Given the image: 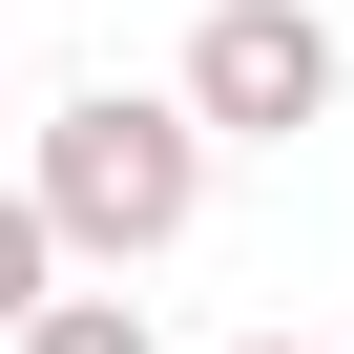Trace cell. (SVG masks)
Wrapping results in <instances>:
<instances>
[{
    "label": "cell",
    "mask_w": 354,
    "mask_h": 354,
    "mask_svg": "<svg viewBox=\"0 0 354 354\" xmlns=\"http://www.w3.org/2000/svg\"><path fill=\"white\" fill-rule=\"evenodd\" d=\"M42 292H63V230H42V188H0V333H21Z\"/></svg>",
    "instance_id": "277c9868"
},
{
    "label": "cell",
    "mask_w": 354,
    "mask_h": 354,
    "mask_svg": "<svg viewBox=\"0 0 354 354\" xmlns=\"http://www.w3.org/2000/svg\"><path fill=\"white\" fill-rule=\"evenodd\" d=\"M167 104H188L209 146H292V125H333V21H313V0H209Z\"/></svg>",
    "instance_id": "7a4b0ae2"
},
{
    "label": "cell",
    "mask_w": 354,
    "mask_h": 354,
    "mask_svg": "<svg viewBox=\"0 0 354 354\" xmlns=\"http://www.w3.org/2000/svg\"><path fill=\"white\" fill-rule=\"evenodd\" d=\"M0 354H167V333H146V292H42Z\"/></svg>",
    "instance_id": "3957f363"
},
{
    "label": "cell",
    "mask_w": 354,
    "mask_h": 354,
    "mask_svg": "<svg viewBox=\"0 0 354 354\" xmlns=\"http://www.w3.org/2000/svg\"><path fill=\"white\" fill-rule=\"evenodd\" d=\"M271 354H292V333H271Z\"/></svg>",
    "instance_id": "5b68a950"
},
{
    "label": "cell",
    "mask_w": 354,
    "mask_h": 354,
    "mask_svg": "<svg viewBox=\"0 0 354 354\" xmlns=\"http://www.w3.org/2000/svg\"><path fill=\"white\" fill-rule=\"evenodd\" d=\"M42 230L63 250H104V271H146V250H188V209H209V125L167 104V84H63V125H42Z\"/></svg>",
    "instance_id": "6da1fadb"
}]
</instances>
